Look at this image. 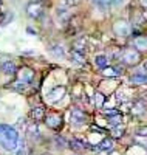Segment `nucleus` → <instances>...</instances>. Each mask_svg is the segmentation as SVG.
<instances>
[{"mask_svg": "<svg viewBox=\"0 0 147 155\" xmlns=\"http://www.w3.org/2000/svg\"><path fill=\"white\" fill-rule=\"evenodd\" d=\"M45 124L53 130H59L64 124V118L60 113H50L45 116Z\"/></svg>", "mask_w": 147, "mask_h": 155, "instance_id": "obj_4", "label": "nucleus"}, {"mask_svg": "<svg viewBox=\"0 0 147 155\" xmlns=\"http://www.w3.org/2000/svg\"><path fill=\"white\" fill-rule=\"evenodd\" d=\"M122 61L126 65H130V67H135L141 62V53L135 48H127L124 53H122Z\"/></svg>", "mask_w": 147, "mask_h": 155, "instance_id": "obj_2", "label": "nucleus"}, {"mask_svg": "<svg viewBox=\"0 0 147 155\" xmlns=\"http://www.w3.org/2000/svg\"><path fill=\"white\" fill-rule=\"evenodd\" d=\"M0 68H2V71L5 74H16L17 73V67H16V64L12 62V61H5L0 64Z\"/></svg>", "mask_w": 147, "mask_h": 155, "instance_id": "obj_8", "label": "nucleus"}, {"mask_svg": "<svg viewBox=\"0 0 147 155\" xmlns=\"http://www.w3.org/2000/svg\"><path fill=\"white\" fill-rule=\"evenodd\" d=\"M70 147H71L73 150H81V149L85 147V144L82 143L81 140H71V141H70Z\"/></svg>", "mask_w": 147, "mask_h": 155, "instance_id": "obj_21", "label": "nucleus"}, {"mask_svg": "<svg viewBox=\"0 0 147 155\" xmlns=\"http://www.w3.org/2000/svg\"><path fill=\"white\" fill-rule=\"evenodd\" d=\"M33 78H34V71L30 67H22L17 71V81H20V82H23L26 85L33 81Z\"/></svg>", "mask_w": 147, "mask_h": 155, "instance_id": "obj_6", "label": "nucleus"}, {"mask_svg": "<svg viewBox=\"0 0 147 155\" xmlns=\"http://www.w3.org/2000/svg\"><path fill=\"white\" fill-rule=\"evenodd\" d=\"M36 2H39V3H42V2H47V0H36Z\"/></svg>", "mask_w": 147, "mask_h": 155, "instance_id": "obj_31", "label": "nucleus"}, {"mask_svg": "<svg viewBox=\"0 0 147 155\" xmlns=\"http://www.w3.org/2000/svg\"><path fill=\"white\" fill-rule=\"evenodd\" d=\"M28 135H30V137H39V129H37L34 124L28 127Z\"/></svg>", "mask_w": 147, "mask_h": 155, "instance_id": "obj_25", "label": "nucleus"}, {"mask_svg": "<svg viewBox=\"0 0 147 155\" xmlns=\"http://www.w3.org/2000/svg\"><path fill=\"white\" fill-rule=\"evenodd\" d=\"M95 62H96V65H98L101 70H104L105 67H109V59H107L105 54H98V56L95 58Z\"/></svg>", "mask_w": 147, "mask_h": 155, "instance_id": "obj_14", "label": "nucleus"}, {"mask_svg": "<svg viewBox=\"0 0 147 155\" xmlns=\"http://www.w3.org/2000/svg\"><path fill=\"white\" fill-rule=\"evenodd\" d=\"M19 144V134L12 126L0 124V146L6 150H14Z\"/></svg>", "mask_w": 147, "mask_h": 155, "instance_id": "obj_1", "label": "nucleus"}, {"mask_svg": "<svg viewBox=\"0 0 147 155\" xmlns=\"http://www.w3.org/2000/svg\"><path fill=\"white\" fill-rule=\"evenodd\" d=\"M64 95H65V88H64V87H56V88H53L51 92L48 93V99H51V101H59Z\"/></svg>", "mask_w": 147, "mask_h": 155, "instance_id": "obj_12", "label": "nucleus"}, {"mask_svg": "<svg viewBox=\"0 0 147 155\" xmlns=\"http://www.w3.org/2000/svg\"><path fill=\"white\" fill-rule=\"evenodd\" d=\"M51 53L54 54V56H57V58H64L65 51H64V47L62 45H53L51 47Z\"/></svg>", "mask_w": 147, "mask_h": 155, "instance_id": "obj_20", "label": "nucleus"}, {"mask_svg": "<svg viewBox=\"0 0 147 155\" xmlns=\"http://www.w3.org/2000/svg\"><path fill=\"white\" fill-rule=\"evenodd\" d=\"M93 3H95L96 6H99V8H109L110 6V0H91Z\"/></svg>", "mask_w": 147, "mask_h": 155, "instance_id": "obj_24", "label": "nucleus"}, {"mask_svg": "<svg viewBox=\"0 0 147 155\" xmlns=\"http://www.w3.org/2000/svg\"><path fill=\"white\" fill-rule=\"evenodd\" d=\"M130 81L135 82V84H145L147 82V73L141 71V73H135L130 76Z\"/></svg>", "mask_w": 147, "mask_h": 155, "instance_id": "obj_13", "label": "nucleus"}, {"mask_svg": "<svg viewBox=\"0 0 147 155\" xmlns=\"http://www.w3.org/2000/svg\"><path fill=\"white\" fill-rule=\"evenodd\" d=\"M130 112L136 116H141L147 112V106L144 104V101H136V102H133V106L130 107Z\"/></svg>", "mask_w": 147, "mask_h": 155, "instance_id": "obj_7", "label": "nucleus"}, {"mask_svg": "<svg viewBox=\"0 0 147 155\" xmlns=\"http://www.w3.org/2000/svg\"><path fill=\"white\" fill-rule=\"evenodd\" d=\"M42 12H44L42 3H39V2H30L28 5H26V14H28V17H31V19H39V17L42 16Z\"/></svg>", "mask_w": 147, "mask_h": 155, "instance_id": "obj_5", "label": "nucleus"}, {"mask_svg": "<svg viewBox=\"0 0 147 155\" xmlns=\"http://www.w3.org/2000/svg\"><path fill=\"white\" fill-rule=\"evenodd\" d=\"M85 120H87V115L81 109H73V112H71V121L74 124H82Z\"/></svg>", "mask_w": 147, "mask_h": 155, "instance_id": "obj_9", "label": "nucleus"}, {"mask_svg": "<svg viewBox=\"0 0 147 155\" xmlns=\"http://www.w3.org/2000/svg\"><path fill=\"white\" fill-rule=\"evenodd\" d=\"M133 44H135V48L139 51H147V36H138L135 41H133Z\"/></svg>", "mask_w": 147, "mask_h": 155, "instance_id": "obj_11", "label": "nucleus"}, {"mask_svg": "<svg viewBox=\"0 0 147 155\" xmlns=\"http://www.w3.org/2000/svg\"><path fill=\"white\" fill-rule=\"evenodd\" d=\"M124 132H126V127L121 126V124L113 126V129H112V135H113L115 138H121V137L124 135Z\"/></svg>", "mask_w": 147, "mask_h": 155, "instance_id": "obj_17", "label": "nucleus"}, {"mask_svg": "<svg viewBox=\"0 0 147 155\" xmlns=\"http://www.w3.org/2000/svg\"><path fill=\"white\" fill-rule=\"evenodd\" d=\"M65 2H67V5H68V6H76V5L81 3V0H65Z\"/></svg>", "mask_w": 147, "mask_h": 155, "instance_id": "obj_27", "label": "nucleus"}, {"mask_svg": "<svg viewBox=\"0 0 147 155\" xmlns=\"http://www.w3.org/2000/svg\"><path fill=\"white\" fill-rule=\"evenodd\" d=\"M124 3V0H110V5L112 6H121Z\"/></svg>", "mask_w": 147, "mask_h": 155, "instance_id": "obj_28", "label": "nucleus"}, {"mask_svg": "<svg viewBox=\"0 0 147 155\" xmlns=\"http://www.w3.org/2000/svg\"><path fill=\"white\" fill-rule=\"evenodd\" d=\"M9 87H11V88H14V90H17V92H23V90H26V84H23V82H20V81L12 82Z\"/></svg>", "mask_w": 147, "mask_h": 155, "instance_id": "obj_22", "label": "nucleus"}, {"mask_svg": "<svg viewBox=\"0 0 147 155\" xmlns=\"http://www.w3.org/2000/svg\"><path fill=\"white\" fill-rule=\"evenodd\" d=\"M16 155H26V150H25V149H19Z\"/></svg>", "mask_w": 147, "mask_h": 155, "instance_id": "obj_29", "label": "nucleus"}, {"mask_svg": "<svg viewBox=\"0 0 147 155\" xmlns=\"http://www.w3.org/2000/svg\"><path fill=\"white\" fill-rule=\"evenodd\" d=\"M136 135H138V137H147V126H141V127H138Z\"/></svg>", "mask_w": 147, "mask_h": 155, "instance_id": "obj_26", "label": "nucleus"}, {"mask_svg": "<svg viewBox=\"0 0 147 155\" xmlns=\"http://www.w3.org/2000/svg\"><path fill=\"white\" fill-rule=\"evenodd\" d=\"M71 59L77 64H81V65H84L85 64V58H84V53H79V51H71Z\"/></svg>", "mask_w": 147, "mask_h": 155, "instance_id": "obj_19", "label": "nucleus"}, {"mask_svg": "<svg viewBox=\"0 0 147 155\" xmlns=\"http://www.w3.org/2000/svg\"><path fill=\"white\" fill-rule=\"evenodd\" d=\"M139 3H141V6L147 8V0H139Z\"/></svg>", "mask_w": 147, "mask_h": 155, "instance_id": "obj_30", "label": "nucleus"}, {"mask_svg": "<svg viewBox=\"0 0 147 155\" xmlns=\"http://www.w3.org/2000/svg\"><path fill=\"white\" fill-rule=\"evenodd\" d=\"M98 147H99V150H110L112 147H113V141H112V138H102L101 140V143L98 144Z\"/></svg>", "mask_w": 147, "mask_h": 155, "instance_id": "obj_15", "label": "nucleus"}, {"mask_svg": "<svg viewBox=\"0 0 147 155\" xmlns=\"http://www.w3.org/2000/svg\"><path fill=\"white\" fill-rule=\"evenodd\" d=\"M95 101H96V106H98V107H102L104 102H105V96H104L101 92H98V93L95 95Z\"/></svg>", "mask_w": 147, "mask_h": 155, "instance_id": "obj_23", "label": "nucleus"}, {"mask_svg": "<svg viewBox=\"0 0 147 155\" xmlns=\"http://www.w3.org/2000/svg\"><path fill=\"white\" fill-rule=\"evenodd\" d=\"M119 73H121V70H118V68H115V67H105L104 70H102V74L105 76V78H116Z\"/></svg>", "mask_w": 147, "mask_h": 155, "instance_id": "obj_16", "label": "nucleus"}, {"mask_svg": "<svg viewBox=\"0 0 147 155\" xmlns=\"http://www.w3.org/2000/svg\"><path fill=\"white\" fill-rule=\"evenodd\" d=\"M30 116L34 121H42V120H45V109L44 107H34L30 112Z\"/></svg>", "mask_w": 147, "mask_h": 155, "instance_id": "obj_10", "label": "nucleus"}, {"mask_svg": "<svg viewBox=\"0 0 147 155\" xmlns=\"http://www.w3.org/2000/svg\"><path fill=\"white\" fill-rule=\"evenodd\" d=\"M132 28H130V23L124 19H118L115 23H113V33L118 36V37H127L130 34Z\"/></svg>", "mask_w": 147, "mask_h": 155, "instance_id": "obj_3", "label": "nucleus"}, {"mask_svg": "<svg viewBox=\"0 0 147 155\" xmlns=\"http://www.w3.org/2000/svg\"><path fill=\"white\" fill-rule=\"evenodd\" d=\"M85 45H87L85 39H77V41L74 42V45H73V50H74V51H79V53H84Z\"/></svg>", "mask_w": 147, "mask_h": 155, "instance_id": "obj_18", "label": "nucleus"}, {"mask_svg": "<svg viewBox=\"0 0 147 155\" xmlns=\"http://www.w3.org/2000/svg\"><path fill=\"white\" fill-rule=\"evenodd\" d=\"M0 3H2V0H0Z\"/></svg>", "mask_w": 147, "mask_h": 155, "instance_id": "obj_32", "label": "nucleus"}]
</instances>
